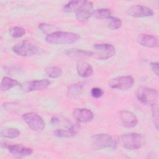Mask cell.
Here are the masks:
<instances>
[{"instance_id": "cell-29", "label": "cell", "mask_w": 159, "mask_h": 159, "mask_svg": "<svg viewBox=\"0 0 159 159\" xmlns=\"http://www.w3.org/2000/svg\"><path fill=\"white\" fill-rule=\"evenodd\" d=\"M90 93H91V96L93 98L98 99V98H100L102 96V95L104 94V91L101 88L95 87V88H93L91 89Z\"/></svg>"}, {"instance_id": "cell-25", "label": "cell", "mask_w": 159, "mask_h": 159, "mask_svg": "<svg viewBox=\"0 0 159 159\" xmlns=\"http://www.w3.org/2000/svg\"><path fill=\"white\" fill-rule=\"evenodd\" d=\"M107 26L111 30H117L122 25V21L120 19L111 16L107 20Z\"/></svg>"}, {"instance_id": "cell-8", "label": "cell", "mask_w": 159, "mask_h": 159, "mask_svg": "<svg viewBox=\"0 0 159 159\" xmlns=\"http://www.w3.org/2000/svg\"><path fill=\"white\" fill-rule=\"evenodd\" d=\"M134 84V79L131 76H122L112 79L109 86L112 89L127 90L131 88Z\"/></svg>"}, {"instance_id": "cell-10", "label": "cell", "mask_w": 159, "mask_h": 159, "mask_svg": "<svg viewBox=\"0 0 159 159\" xmlns=\"http://www.w3.org/2000/svg\"><path fill=\"white\" fill-rule=\"evenodd\" d=\"M118 118L120 124L127 128H133L138 123L137 116L130 111H121L119 112Z\"/></svg>"}, {"instance_id": "cell-28", "label": "cell", "mask_w": 159, "mask_h": 159, "mask_svg": "<svg viewBox=\"0 0 159 159\" xmlns=\"http://www.w3.org/2000/svg\"><path fill=\"white\" fill-rule=\"evenodd\" d=\"M152 107V114L153 119V122L155 125L156 129H158V104L151 106Z\"/></svg>"}, {"instance_id": "cell-20", "label": "cell", "mask_w": 159, "mask_h": 159, "mask_svg": "<svg viewBox=\"0 0 159 159\" xmlns=\"http://www.w3.org/2000/svg\"><path fill=\"white\" fill-rule=\"evenodd\" d=\"M20 134V131L17 128L9 127L1 130V136L4 138L14 139L19 137Z\"/></svg>"}, {"instance_id": "cell-22", "label": "cell", "mask_w": 159, "mask_h": 159, "mask_svg": "<svg viewBox=\"0 0 159 159\" xmlns=\"http://www.w3.org/2000/svg\"><path fill=\"white\" fill-rule=\"evenodd\" d=\"M45 72L47 75L51 78H57L61 76L63 71L60 67L53 66H49L45 69Z\"/></svg>"}, {"instance_id": "cell-3", "label": "cell", "mask_w": 159, "mask_h": 159, "mask_svg": "<svg viewBox=\"0 0 159 159\" xmlns=\"http://www.w3.org/2000/svg\"><path fill=\"white\" fill-rule=\"evenodd\" d=\"M91 146L94 150L104 148L116 149V141L108 134H98L93 135L91 138Z\"/></svg>"}, {"instance_id": "cell-2", "label": "cell", "mask_w": 159, "mask_h": 159, "mask_svg": "<svg viewBox=\"0 0 159 159\" xmlns=\"http://www.w3.org/2000/svg\"><path fill=\"white\" fill-rule=\"evenodd\" d=\"M80 37L78 34L63 31H57L45 37V40L50 43L57 45H65L71 44L78 41Z\"/></svg>"}, {"instance_id": "cell-23", "label": "cell", "mask_w": 159, "mask_h": 159, "mask_svg": "<svg viewBox=\"0 0 159 159\" xmlns=\"http://www.w3.org/2000/svg\"><path fill=\"white\" fill-rule=\"evenodd\" d=\"M93 16L98 19H108L111 16V11L107 8H100L94 11Z\"/></svg>"}, {"instance_id": "cell-11", "label": "cell", "mask_w": 159, "mask_h": 159, "mask_svg": "<svg viewBox=\"0 0 159 159\" xmlns=\"http://www.w3.org/2000/svg\"><path fill=\"white\" fill-rule=\"evenodd\" d=\"M50 84V81L47 79L40 80L28 81L22 83V88L25 92L43 90L48 88Z\"/></svg>"}, {"instance_id": "cell-13", "label": "cell", "mask_w": 159, "mask_h": 159, "mask_svg": "<svg viewBox=\"0 0 159 159\" xmlns=\"http://www.w3.org/2000/svg\"><path fill=\"white\" fill-rule=\"evenodd\" d=\"M6 147L12 155L17 158L29 156L33 153V150L31 148L19 144H9Z\"/></svg>"}, {"instance_id": "cell-15", "label": "cell", "mask_w": 159, "mask_h": 159, "mask_svg": "<svg viewBox=\"0 0 159 159\" xmlns=\"http://www.w3.org/2000/svg\"><path fill=\"white\" fill-rule=\"evenodd\" d=\"M80 130V126L78 124H73L72 125L65 128L56 129L53 131L54 136L60 138L72 137L77 134Z\"/></svg>"}, {"instance_id": "cell-26", "label": "cell", "mask_w": 159, "mask_h": 159, "mask_svg": "<svg viewBox=\"0 0 159 159\" xmlns=\"http://www.w3.org/2000/svg\"><path fill=\"white\" fill-rule=\"evenodd\" d=\"M9 33L14 38H20L25 34V30L20 26H13L9 29Z\"/></svg>"}, {"instance_id": "cell-21", "label": "cell", "mask_w": 159, "mask_h": 159, "mask_svg": "<svg viewBox=\"0 0 159 159\" xmlns=\"http://www.w3.org/2000/svg\"><path fill=\"white\" fill-rule=\"evenodd\" d=\"M66 53L71 57H93V51H87L79 49H71L66 52Z\"/></svg>"}, {"instance_id": "cell-5", "label": "cell", "mask_w": 159, "mask_h": 159, "mask_svg": "<svg viewBox=\"0 0 159 159\" xmlns=\"http://www.w3.org/2000/svg\"><path fill=\"white\" fill-rule=\"evenodd\" d=\"M93 57L98 60H107L113 57L116 53L115 47L109 43H99L93 45Z\"/></svg>"}, {"instance_id": "cell-1", "label": "cell", "mask_w": 159, "mask_h": 159, "mask_svg": "<svg viewBox=\"0 0 159 159\" xmlns=\"http://www.w3.org/2000/svg\"><path fill=\"white\" fill-rule=\"evenodd\" d=\"M119 142L120 145L128 150H136L143 147L145 144L144 136L139 133L130 132L120 136Z\"/></svg>"}, {"instance_id": "cell-7", "label": "cell", "mask_w": 159, "mask_h": 159, "mask_svg": "<svg viewBox=\"0 0 159 159\" xmlns=\"http://www.w3.org/2000/svg\"><path fill=\"white\" fill-rule=\"evenodd\" d=\"M12 52L17 55L22 57H30L38 52L39 47L30 42L22 41L16 44L12 47Z\"/></svg>"}, {"instance_id": "cell-27", "label": "cell", "mask_w": 159, "mask_h": 159, "mask_svg": "<svg viewBox=\"0 0 159 159\" xmlns=\"http://www.w3.org/2000/svg\"><path fill=\"white\" fill-rule=\"evenodd\" d=\"M39 28L45 34L49 35L55 32L58 31V28L52 24H48L47 23H41L39 25Z\"/></svg>"}, {"instance_id": "cell-18", "label": "cell", "mask_w": 159, "mask_h": 159, "mask_svg": "<svg viewBox=\"0 0 159 159\" xmlns=\"http://www.w3.org/2000/svg\"><path fill=\"white\" fill-rule=\"evenodd\" d=\"M83 88L84 84L82 82H78L71 84L67 90V97L69 99L76 98L81 94Z\"/></svg>"}, {"instance_id": "cell-30", "label": "cell", "mask_w": 159, "mask_h": 159, "mask_svg": "<svg viewBox=\"0 0 159 159\" xmlns=\"http://www.w3.org/2000/svg\"><path fill=\"white\" fill-rule=\"evenodd\" d=\"M151 69L152 70L153 72L157 76L159 75V68H158V62L155 61V62H151L150 63Z\"/></svg>"}, {"instance_id": "cell-9", "label": "cell", "mask_w": 159, "mask_h": 159, "mask_svg": "<svg viewBox=\"0 0 159 159\" xmlns=\"http://www.w3.org/2000/svg\"><path fill=\"white\" fill-rule=\"evenodd\" d=\"M94 11L93 4L92 2L83 1L75 11L76 18L80 22H84L93 15Z\"/></svg>"}, {"instance_id": "cell-16", "label": "cell", "mask_w": 159, "mask_h": 159, "mask_svg": "<svg viewBox=\"0 0 159 159\" xmlns=\"http://www.w3.org/2000/svg\"><path fill=\"white\" fill-rule=\"evenodd\" d=\"M138 42L141 45L148 48H157L158 47V39L151 35L140 34L138 37Z\"/></svg>"}, {"instance_id": "cell-12", "label": "cell", "mask_w": 159, "mask_h": 159, "mask_svg": "<svg viewBox=\"0 0 159 159\" xmlns=\"http://www.w3.org/2000/svg\"><path fill=\"white\" fill-rule=\"evenodd\" d=\"M129 16L133 17H145L152 16L154 14L153 10L142 5H133L127 10Z\"/></svg>"}, {"instance_id": "cell-17", "label": "cell", "mask_w": 159, "mask_h": 159, "mask_svg": "<svg viewBox=\"0 0 159 159\" xmlns=\"http://www.w3.org/2000/svg\"><path fill=\"white\" fill-rule=\"evenodd\" d=\"M76 71L81 77L88 78L93 74V69L90 64L84 61H80L76 65Z\"/></svg>"}, {"instance_id": "cell-14", "label": "cell", "mask_w": 159, "mask_h": 159, "mask_svg": "<svg viewBox=\"0 0 159 159\" xmlns=\"http://www.w3.org/2000/svg\"><path fill=\"white\" fill-rule=\"evenodd\" d=\"M72 116L78 122L81 123L89 122L94 119L93 112L86 108H76L73 111Z\"/></svg>"}, {"instance_id": "cell-4", "label": "cell", "mask_w": 159, "mask_h": 159, "mask_svg": "<svg viewBox=\"0 0 159 159\" xmlns=\"http://www.w3.org/2000/svg\"><path fill=\"white\" fill-rule=\"evenodd\" d=\"M136 96L137 99L145 105L151 106L158 104V92L155 89L140 87L137 91Z\"/></svg>"}, {"instance_id": "cell-6", "label": "cell", "mask_w": 159, "mask_h": 159, "mask_svg": "<svg viewBox=\"0 0 159 159\" xmlns=\"http://www.w3.org/2000/svg\"><path fill=\"white\" fill-rule=\"evenodd\" d=\"M24 121L32 130L41 131L45 126V122L42 117L38 114L33 112H27L22 116Z\"/></svg>"}, {"instance_id": "cell-19", "label": "cell", "mask_w": 159, "mask_h": 159, "mask_svg": "<svg viewBox=\"0 0 159 159\" xmlns=\"http://www.w3.org/2000/svg\"><path fill=\"white\" fill-rule=\"evenodd\" d=\"M19 85L20 83L17 80L7 76H4L2 78L1 83V91H5Z\"/></svg>"}, {"instance_id": "cell-24", "label": "cell", "mask_w": 159, "mask_h": 159, "mask_svg": "<svg viewBox=\"0 0 159 159\" xmlns=\"http://www.w3.org/2000/svg\"><path fill=\"white\" fill-rule=\"evenodd\" d=\"M83 1L78 0V1H71L65 4L62 8V10L64 12H71L76 11L78 7L81 4Z\"/></svg>"}]
</instances>
